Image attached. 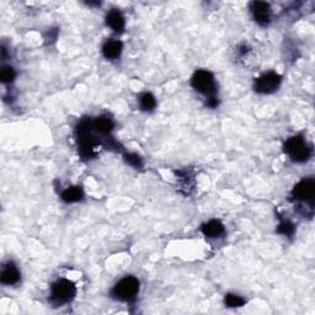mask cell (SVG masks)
I'll return each mask as SVG.
<instances>
[{"label": "cell", "mask_w": 315, "mask_h": 315, "mask_svg": "<svg viewBox=\"0 0 315 315\" xmlns=\"http://www.w3.org/2000/svg\"><path fill=\"white\" fill-rule=\"evenodd\" d=\"M202 233L208 238H217L224 233V225L219 220H209L202 225Z\"/></svg>", "instance_id": "9"}, {"label": "cell", "mask_w": 315, "mask_h": 315, "mask_svg": "<svg viewBox=\"0 0 315 315\" xmlns=\"http://www.w3.org/2000/svg\"><path fill=\"white\" fill-rule=\"evenodd\" d=\"M156 105H157V100L153 95H152V94L147 93L141 98V106L143 107L144 110H147V111L153 110L154 107H156Z\"/></svg>", "instance_id": "15"}, {"label": "cell", "mask_w": 315, "mask_h": 315, "mask_svg": "<svg viewBox=\"0 0 315 315\" xmlns=\"http://www.w3.org/2000/svg\"><path fill=\"white\" fill-rule=\"evenodd\" d=\"M250 10L254 15V19L259 25L266 26L270 22V5L265 1L251 2Z\"/></svg>", "instance_id": "7"}, {"label": "cell", "mask_w": 315, "mask_h": 315, "mask_svg": "<svg viewBox=\"0 0 315 315\" xmlns=\"http://www.w3.org/2000/svg\"><path fill=\"white\" fill-rule=\"evenodd\" d=\"M125 159H126V161H127L130 165H132V166H135V167L142 166V159H141V157L137 156V154H127V156L125 157Z\"/></svg>", "instance_id": "18"}, {"label": "cell", "mask_w": 315, "mask_h": 315, "mask_svg": "<svg viewBox=\"0 0 315 315\" xmlns=\"http://www.w3.org/2000/svg\"><path fill=\"white\" fill-rule=\"evenodd\" d=\"M83 198V190L80 187H70L67 188L64 192L62 193V199L67 203H73V202H78Z\"/></svg>", "instance_id": "12"}, {"label": "cell", "mask_w": 315, "mask_h": 315, "mask_svg": "<svg viewBox=\"0 0 315 315\" xmlns=\"http://www.w3.org/2000/svg\"><path fill=\"white\" fill-rule=\"evenodd\" d=\"M285 152L292 158V160H295L297 162L307 161V160L311 158L312 154L311 148L307 146V143L303 141V138L299 137V136L290 138L286 142Z\"/></svg>", "instance_id": "2"}, {"label": "cell", "mask_w": 315, "mask_h": 315, "mask_svg": "<svg viewBox=\"0 0 315 315\" xmlns=\"http://www.w3.org/2000/svg\"><path fill=\"white\" fill-rule=\"evenodd\" d=\"M314 190L315 182L313 178H306V180H302L301 182L297 183L292 191V195L296 199H299V201L313 202Z\"/></svg>", "instance_id": "6"}, {"label": "cell", "mask_w": 315, "mask_h": 315, "mask_svg": "<svg viewBox=\"0 0 315 315\" xmlns=\"http://www.w3.org/2000/svg\"><path fill=\"white\" fill-rule=\"evenodd\" d=\"M281 80H282V79H281V75H278L277 73H266V74L261 75V77L256 79L255 90L257 93L261 94L274 93L275 90H277L278 86H280Z\"/></svg>", "instance_id": "5"}, {"label": "cell", "mask_w": 315, "mask_h": 315, "mask_svg": "<svg viewBox=\"0 0 315 315\" xmlns=\"http://www.w3.org/2000/svg\"><path fill=\"white\" fill-rule=\"evenodd\" d=\"M77 293L74 283L68 280H59L52 286V301L57 304H64L72 301Z\"/></svg>", "instance_id": "4"}, {"label": "cell", "mask_w": 315, "mask_h": 315, "mask_svg": "<svg viewBox=\"0 0 315 315\" xmlns=\"http://www.w3.org/2000/svg\"><path fill=\"white\" fill-rule=\"evenodd\" d=\"M0 78H1L2 83L7 84V83H11L12 80L15 79V72L11 67H6L1 70L0 73Z\"/></svg>", "instance_id": "17"}, {"label": "cell", "mask_w": 315, "mask_h": 315, "mask_svg": "<svg viewBox=\"0 0 315 315\" xmlns=\"http://www.w3.org/2000/svg\"><path fill=\"white\" fill-rule=\"evenodd\" d=\"M106 22L115 32H122L125 28V19L118 10H112L107 14Z\"/></svg>", "instance_id": "10"}, {"label": "cell", "mask_w": 315, "mask_h": 315, "mask_svg": "<svg viewBox=\"0 0 315 315\" xmlns=\"http://www.w3.org/2000/svg\"><path fill=\"white\" fill-rule=\"evenodd\" d=\"M225 304L228 307H241L245 304V299L236 295H227V297H225Z\"/></svg>", "instance_id": "16"}, {"label": "cell", "mask_w": 315, "mask_h": 315, "mask_svg": "<svg viewBox=\"0 0 315 315\" xmlns=\"http://www.w3.org/2000/svg\"><path fill=\"white\" fill-rule=\"evenodd\" d=\"M295 230H296L295 224H292L290 220H283V222L280 223V225H278V228H277V232L280 233V234L287 235V236H292L293 234H295Z\"/></svg>", "instance_id": "14"}, {"label": "cell", "mask_w": 315, "mask_h": 315, "mask_svg": "<svg viewBox=\"0 0 315 315\" xmlns=\"http://www.w3.org/2000/svg\"><path fill=\"white\" fill-rule=\"evenodd\" d=\"M122 52V43L117 39H111L107 41L102 47V53L107 59H116L121 56Z\"/></svg>", "instance_id": "8"}, {"label": "cell", "mask_w": 315, "mask_h": 315, "mask_svg": "<svg viewBox=\"0 0 315 315\" xmlns=\"http://www.w3.org/2000/svg\"><path fill=\"white\" fill-rule=\"evenodd\" d=\"M191 85L199 93L208 96V106L216 107L218 101L216 99V84L212 73L208 70H197L191 79Z\"/></svg>", "instance_id": "1"}, {"label": "cell", "mask_w": 315, "mask_h": 315, "mask_svg": "<svg viewBox=\"0 0 315 315\" xmlns=\"http://www.w3.org/2000/svg\"><path fill=\"white\" fill-rule=\"evenodd\" d=\"M93 128L100 133H109L114 128V122L107 117H100L93 122Z\"/></svg>", "instance_id": "13"}, {"label": "cell", "mask_w": 315, "mask_h": 315, "mask_svg": "<svg viewBox=\"0 0 315 315\" xmlns=\"http://www.w3.org/2000/svg\"><path fill=\"white\" fill-rule=\"evenodd\" d=\"M139 291V281L136 277L128 276V277L123 278L120 282L115 286L112 290V295L115 298L120 299V301H131L137 296Z\"/></svg>", "instance_id": "3"}, {"label": "cell", "mask_w": 315, "mask_h": 315, "mask_svg": "<svg viewBox=\"0 0 315 315\" xmlns=\"http://www.w3.org/2000/svg\"><path fill=\"white\" fill-rule=\"evenodd\" d=\"M19 280L20 272L17 271L14 265H9L7 267H5L1 274V282L4 285H15V283L19 282Z\"/></svg>", "instance_id": "11"}]
</instances>
